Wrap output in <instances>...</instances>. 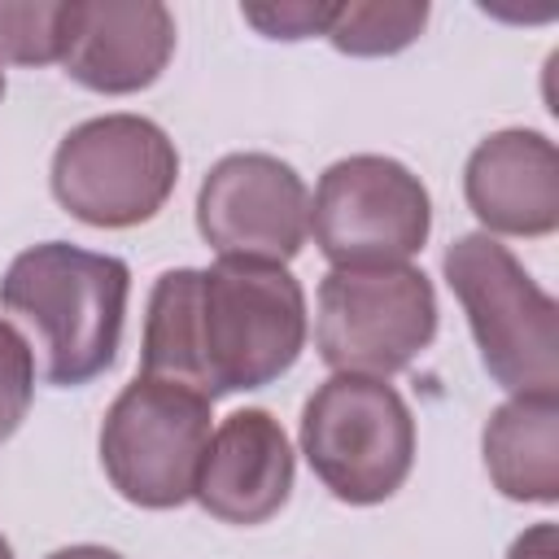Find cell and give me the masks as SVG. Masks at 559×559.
I'll return each instance as SVG.
<instances>
[{
	"mask_svg": "<svg viewBox=\"0 0 559 559\" xmlns=\"http://www.w3.org/2000/svg\"><path fill=\"white\" fill-rule=\"evenodd\" d=\"M127 297L131 266L70 240L22 249L0 280V306L31 332L44 380L57 389H79L114 367Z\"/></svg>",
	"mask_w": 559,
	"mask_h": 559,
	"instance_id": "cell-2",
	"label": "cell"
},
{
	"mask_svg": "<svg viewBox=\"0 0 559 559\" xmlns=\"http://www.w3.org/2000/svg\"><path fill=\"white\" fill-rule=\"evenodd\" d=\"M441 271L467 314L489 380L507 393H555L559 310L515 253L485 231H467L445 249Z\"/></svg>",
	"mask_w": 559,
	"mask_h": 559,
	"instance_id": "cell-3",
	"label": "cell"
},
{
	"mask_svg": "<svg viewBox=\"0 0 559 559\" xmlns=\"http://www.w3.org/2000/svg\"><path fill=\"white\" fill-rule=\"evenodd\" d=\"M0 96H4V70H0Z\"/></svg>",
	"mask_w": 559,
	"mask_h": 559,
	"instance_id": "cell-21",
	"label": "cell"
},
{
	"mask_svg": "<svg viewBox=\"0 0 559 559\" xmlns=\"http://www.w3.org/2000/svg\"><path fill=\"white\" fill-rule=\"evenodd\" d=\"M0 559H13V546L4 542V533H0Z\"/></svg>",
	"mask_w": 559,
	"mask_h": 559,
	"instance_id": "cell-20",
	"label": "cell"
},
{
	"mask_svg": "<svg viewBox=\"0 0 559 559\" xmlns=\"http://www.w3.org/2000/svg\"><path fill=\"white\" fill-rule=\"evenodd\" d=\"M197 231L218 258L284 266L310 236V192L271 153H227L197 188Z\"/></svg>",
	"mask_w": 559,
	"mask_h": 559,
	"instance_id": "cell-9",
	"label": "cell"
},
{
	"mask_svg": "<svg viewBox=\"0 0 559 559\" xmlns=\"http://www.w3.org/2000/svg\"><path fill=\"white\" fill-rule=\"evenodd\" d=\"M44 559H122V555L109 550V546H92V542H83V546H61V550H52V555H44Z\"/></svg>",
	"mask_w": 559,
	"mask_h": 559,
	"instance_id": "cell-19",
	"label": "cell"
},
{
	"mask_svg": "<svg viewBox=\"0 0 559 559\" xmlns=\"http://www.w3.org/2000/svg\"><path fill=\"white\" fill-rule=\"evenodd\" d=\"M559 555V546H555V524H533L528 533H520L515 542H511V550H507V559H555Z\"/></svg>",
	"mask_w": 559,
	"mask_h": 559,
	"instance_id": "cell-18",
	"label": "cell"
},
{
	"mask_svg": "<svg viewBox=\"0 0 559 559\" xmlns=\"http://www.w3.org/2000/svg\"><path fill=\"white\" fill-rule=\"evenodd\" d=\"M61 13L66 0H0V61H61Z\"/></svg>",
	"mask_w": 559,
	"mask_h": 559,
	"instance_id": "cell-15",
	"label": "cell"
},
{
	"mask_svg": "<svg viewBox=\"0 0 559 559\" xmlns=\"http://www.w3.org/2000/svg\"><path fill=\"white\" fill-rule=\"evenodd\" d=\"M310 231L319 253L341 271L406 266L428 245L432 197L397 157L354 153L319 175Z\"/></svg>",
	"mask_w": 559,
	"mask_h": 559,
	"instance_id": "cell-8",
	"label": "cell"
},
{
	"mask_svg": "<svg viewBox=\"0 0 559 559\" xmlns=\"http://www.w3.org/2000/svg\"><path fill=\"white\" fill-rule=\"evenodd\" d=\"M437 336V288L415 266H332L319 280L314 349L332 371L389 380Z\"/></svg>",
	"mask_w": 559,
	"mask_h": 559,
	"instance_id": "cell-7",
	"label": "cell"
},
{
	"mask_svg": "<svg viewBox=\"0 0 559 559\" xmlns=\"http://www.w3.org/2000/svg\"><path fill=\"white\" fill-rule=\"evenodd\" d=\"M332 9L336 4H310V0H297V4H240V17L249 26H258L266 39H310V35L328 31Z\"/></svg>",
	"mask_w": 559,
	"mask_h": 559,
	"instance_id": "cell-17",
	"label": "cell"
},
{
	"mask_svg": "<svg viewBox=\"0 0 559 559\" xmlns=\"http://www.w3.org/2000/svg\"><path fill=\"white\" fill-rule=\"evenodd\" d=\"M31 397H35L31 341L9 319H0V441H9L22 428V419L31 411Z\"/></svg>",
	"mask_w": 559,
	"mask_h": 559,
	"instance_id": "cell-16",
	"label": "cell"
},
{
	"mask_svg": "<svg viewBox=\"0 0 559 559\" xmlns=\"http://www.w3.org/2000/svg\"><path fill=\"white\" fill-rule=\"evenodd\" d=\"M467 210L485 236H550L559 227V153L528 127L485 135L463 170Z\"/></svg>",
	"mask_w": 559,
	"mask_h": 559,
	"instance_id": "cell-12",
	"label": "cell"
},
{
	"mask_svg": "<svg viewBox=\"0 0 559 559\" xmlns=\"http://www.w3.org/2000/svg\"><path fill=\"white\" fill-rule=\"evenodd\" d=\"M301 454L332 498L376 507L393 498L415 463V415L376 376L336 371L301 406Z\"/></svg>",
	"mask_w": 559,
	"mask_h": 559,
	"instance_id": "cell-4",
	"label": "cell"
},
{
	"mask_svg": "<svg viewBox=\"0 0 559 559\" xmlns=\"http://www.w3.org/2000/svg\"><path fill=\"white\" fill-rule=\"evenodd\" d=\"M175 52V17L157 0H66L61 66L74 83L127 96L162 79Z\"/></svg>",
	"mask_w": 559,
	"mask_h": 559,
	"instance_id": "cell-10",
	"label": "cell"
},
{
	"mask_svg": "<svg viewBox=\"0 0 559 559\" xmlns=\"http://www.w3.org/2000/svg\"><path fill=\"white\" fill-rule=\"evenodd\" d=\"M306 345V293L280 262L218 258L162 271L148 293L140 371L227 397L280 380Z\"/></svg>",
	"mask_w": 559,
	"mask_h": 559,
	"instance_id": "cell-1",
	"label": "cell"
},
{
	"mask_svg": "<svg viewBox=\"0 0 559 559\" xmlns=\"http://www.w3.org/2000/svg\"><path fill=\"white\" fill-rule=\"evenodd\" d=\"M214 402L162 376H135L105 411L100 467L118 498L144 511H170L192 498Z\"/></svg>",
	"mask_w": 559,
	"mask_h": 559,
	"instance_id": "cell-5",
	"label": "cell"
},
{
	"mask_svg": "<svg viewBox=\"0 0 559 559\" xmlns=\"http://www.w3.org/2000/svg\"><path fill=\"white\" fill-rule=\"evenodd\" d=\"M428 26L424 0H349L332 9L328 44L345 57H393Z\"/></svg>",
	"mask_w": 559,
	"mask_h": 559,
	"instance_id": "cell-14",
	"label": "cell"
},
{
	"mask_svg": "<svg viewBox=\"0 0 559 559\" xmlns=\"http://www.w3.org/2000/svg\"><path fill=\"white\" fill-rule=\"evenodd\" d=\"M52 197L87 227L148 223L175 192V140L140 114H100L61 135L52 153Z\"/></svg>",
	"mask_w": 559,
	"mask_h": 559,
	"instance_id": "cell-6",
	"label": "cell"
},
{
	"mask_svg": "<svg viewBox=\"0 0 559 559\" xmlns=\"http://www.w3.org/2000/svg\"><path fill=\"white\" fill-rule=\"evenodd\" d=\"M480 454L493 489L511 502L559 498V402L555 393H511L485 432Z\"/></svg>",
	"mask_w": 559,
	"mask_h": 559,
	"instance_id": "cell-13",
	"label": "cell"
},
{
	"mask_svg": "<svg viewBox=\"0 0 559 559\" xmlns=\"http://www.w3.org/2000/svg\"><path fill=\"white\" fill-rule=\"evenodd\" d=\"M297 459L280 419L262 406L231 411L205 445L192 498L223 524H266L293 493Z\"/></svg>",
	"mask_w": 559,
	"mask_h": 559,
	"instance_id": "cell-11",
	"label": "cell"
}]
</instances>
